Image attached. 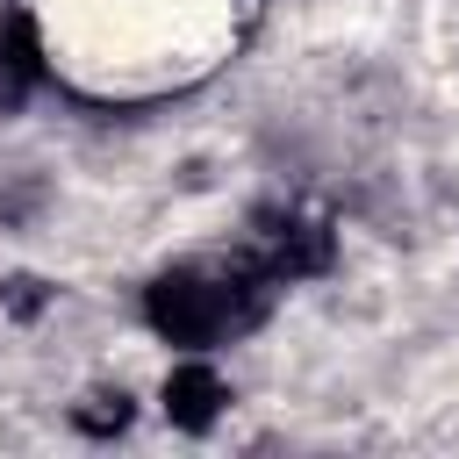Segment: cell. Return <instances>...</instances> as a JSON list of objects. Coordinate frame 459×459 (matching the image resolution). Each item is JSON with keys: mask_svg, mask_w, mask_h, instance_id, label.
Returning a JSON list of instances; mask_svg holds the SVG:
<instances>
[{"mask_svg": "<svg viewBox=\"0 0 459 459\" xmlns=\"http://www.w3.org/2000/svg\"><path fill=\"white\" fill-rule=\"evenodd\" d=\"M129 423H136L129 387H93V394L72 402V430H79V437H122Z\"/></svg>", "mask_w": 459, "mask_h": 459, "instance_id": "5", "label": "cell"}, {"mask_svg": "<svg viewBox=\"0 0 459 459\" xmlns=\"http://www.w3.org/2000/svg\"><path fill=\"white\" fill-rule=\"evenodd\" d=\"M0 308H7V316H22V323H29V316H43V308H50V287H43V280H29V273H22V280H7V287H0Z\"/></svg>", "mask_w": 459, "mask_h": 459, "instance_id": "6", "label": "cell"}, {"mask_svg": "<svg viewBox=\"0 0 459 459\" xmlns=\"http://www.w3.org/2000/svg\"><path fill=\"white\" fill-rule=\"evenodd\" d=\"M158 409H165V423L172 430H186V437H208L222 416H230V380L201 359V351H186L165 380H158Z\"/></svg>", "mask_w": 459, "mask_h": 459, "instance_id": "3", "label": "cell"}, {"mask_svg": "<svg viewBox=\"0 0 459 459\" xmlns=\"http://www.w3.org/2000/svg\"><path fill=\"white\" fill-rule=\"evenodd\" d=\"M273 294H280V280H273L251 251L230 258L222 273H208V265H172V273H158V280L143 287V323H151V337L172 344V351H215V344L244 337L251 323H265Z\"/></svg>", "mask_w": 459, "mask_h": 459, "instance_id": "1", "label": "cell"}, {"mask_svg": "<svg viewBox=\"0 0 459 459\" xmlns=\"http://www.w3.org/2000/svg\"><path fill=\"white\" fill-rule=\"evenodd\" d=\"M251 258H258L280 287H294V280H323V273L337 265V230L316 222V215H280L273 230H258Z\"/></svg>", "mask_w": 459, "mask_h": 459, "instance_id": "2", "label": "cell"}, {"mask_svg": "<svg viewBox=\"0 0 459 459\" xmlns=\"http://www.w3.org/2000/svg\"><path fill=\"white\" fill-rule=\"evenodd\" d=\"M43 36H36V22L29 14H7L0 22V122L7 115H22L29 108V93L43 86Z\"/></svg>", "mask_w": 459, "mask_h": 459, "instance_id": "4", "label": "cell"}]
</instances>
